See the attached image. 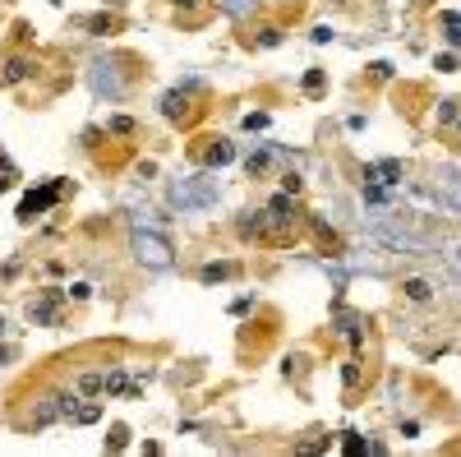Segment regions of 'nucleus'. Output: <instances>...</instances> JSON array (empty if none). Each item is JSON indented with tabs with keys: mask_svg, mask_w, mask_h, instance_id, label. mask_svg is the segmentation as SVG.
Masks as SVG:
<instances>
[{
	"mask_svg": "<svg viewBox=\"0 0 461 457\" xmlns=\"http://www.w3.org/2000/svg\"><path fill=\"white\" fill-rule=\"evenodd\" d=\"M235 231H240V240H249V245H286L281 240V231L272 227V217H268V208H254V212H244L240 222H235Z\"/></svg>",
	"mask_w": 461,
	"mask_h": 457,
	"instance_id": "obj_2",
	"label": "nucleus"
},
{
	"mask_svg": "<svg viewBox=\"0 0 461 457\" xmlns=\"http://www.w3.org/2000/svg\"><path fill=\"white\" fill-rule=\"evenodd\" d=\"M457 139H461V115H457Z\"/></svg>",
	"mask_w": 461,
	"mask_h": 457,
	"instance_id": "obj_22",
	"label": "nucleus"
},
{
	"mask_svg": "<svg viewBox=\"0 0 461 457\" xmlns=\"http://www.w3.org/2000/svg\"><path fill=\"white\" fill-rule=\"evenodd\" d=\"M115 28H120V24H115V19H106V14L93 19V33H115Z\"/></svg>",
	"mask_w": 461,
	"mask_h": 457,
	"instance_id": "obj_18",
	"label": "nucleus"
},
{
	"mask_svg": "<svg viewBox=\"0 0 461 457\" xmlns=\"http://www.w3.org/2000/svg\"><path fill=\"white\" fill-rule=\"evenodd\" d=\"M61 190H65L61 180H56L51 190H33V194H28L24 203H19V222H33L37 212H46V203H51V199H56V194H61Z\"/></svg>",
	"mask_w": 461,
	"mask_h": 457,
	"instance_id": "obj_7",
	"label": "nucleus"
},
{
	"mask_svg": "<svg viewBox=\"0 0 461 457\" xmlns=\"http://www.w3.org/2000/svg\"><path fill=\"white\" fill-rule=\"evenodd\" d=\"M281 190H286V194H300V190H305V180H300V176H296V171H291V176H286V180H281Z\"/></svg>",
	"mask_w": 461,
	"mask_h": 457,
	"instance_id": "obj_19",
	"label": "nucleus"
},
{
	"mask_svg": "<svg viewBox=\"0 0 461 457\" xmlns=\"http://www.w3.org/2000/svg\"><path fill=\"white\" fill-rule=\"evenodd\" d=\"M244 171H249V176H263V171H268V153H254V158L244 162Z\"/></svg>",
	"mask_w": 461,
	"mask_h": 457,
	"instance_id": "obj_15",
	"label": "nucleus"
},
{
	"mask_svg": "<svg viewBox=\"0 0 461 457\" xmlns=\"http://www.w3.org/2000/svg\"><path fill=\"white\" fill-rule=\"evenodd\" d=\"M268 217H272V227L281 231V240L296 236V227H300V208H296V199H291L286 190H277V194L268 199Z\"/></svg>",
	"mask_w": 461,
	"mask_h": 457,
	"instance_id": "obj_3",
	"label": "nucleus"
},
{
	"mask_svg": "<svg viewBox=\"0 0 461 457\" xmlns=\"http://www.w3.org/2000/svg\"><path fill=\"white\" fill-rule=\"evenodd\" d=\"M134 255H139L148 268H171V245H166L162 236H148V231L134 236Z\"/></svg>",
	"mask_w": 461,
	"mask_h": 457,
	"instance_id": "obj_5",
	"label": "nucleus"
},
{
	"mask_svg": "<svg viewBox=\"0 0 461 457\" xmlns=\"http://www.w3.org/2000/svg\"><path fill=\"white\" fill-rule=\"evenodd\" d=\"M74 393L78 397H97V393H102V374H78L74 379Z\"/></svg>",
	"mask_w": 461,
	"mask_h": 457,
	"instance_id": "obj_11",
	"label": "nucleus"
},
{
	"mask_svg": "<svg viewBox=\"0 0 461 457\" xmlns=\"http://www.w3.org/2000/svg\"><path fill=\"white\" fill-rule=\"evenodd\" d=\"M401 291H406V300H420V305L434 300V287H429L425 277H406V282H401Z\"/></svg>",
	"mask_w": 461,
	"mask_h": 457,
	"instance_id": "obj_9",
	"label": "nucleus"
},
{
	"mask_svg": "<svg viewBox=\"0 0 461 457\" xmlns=\"http://www.w3.org/2000/svg\"><path fill=\"white\" fill-rule=\"evenodd\" d=\"M33 70H37L33 56H24V51H5V56H0V88H9V83H24Z\"/></svg>",
	"mask_w": 461,
	"mask_h": 457,
	"instance_id": "obj_6",
	"label": "nucleus"
},
{
	"mask_svg": "<svg viewBox=\"0 0 461 457\" xmlns=\"http://www.w3.org/2000/svg\"><path fill=\"white\" fill-rule=\"evenodd\" d=\"M28 314H33V324H56V319H61V296H42V300H33V305H28Z\"/></svg>",
	"mask_w": 461,
	"mask_h": 457,
	"instance_id": "obj_8",
	"label": "nucleus"
},
{
	"mask_svg": "<svg viewBox=\"0 0 461 457\" xmlns=\"http://www.w3.org/2000/svg\"><path fill=\"white\" fill-rule=\"evenodd\" d=\"M203 88H171L162 97V115L175 125V130H194L199 125V115L208 111V102H199Z\"/></svg>",
	"mask_w": 461,
	"mask_h": 457,
	"instance_id": "obj_1",
	"label": "nucleus"
},
{
	"mask_svg": "<svg viewBox=\"0 0 461 457\" xmlns=\"http://www.w3.org/2000/svg\"><path fill=\"white\" fill-rule=\"evenodd\" d=\"M235 273H240L235 264H208V268H203V282H227V277H235Z\"/></svg>",
	"mask_w": 461,
	"mask_h": 457,
	"instance_id": "obj_12",
	"label": "nucleus"
},
{
	"mask_svg": "<svg viewBox=\"0 0 461 457\" xmlns=\"http://www.w3.org/2000/svg\"><path fill=\"white\" fill-rule=\"evenodd\" d=\"M305 88H309V93L323 88V70H309V74H305Z\"/></svg>",
	"mask_w": 461,
	"mask_h": 457,
	"instance_id": "obj_20",
	"label": "nucleus"
},
{
	"mask_svg": "<svg viewBox=\"0 0 461 457\" xmlns=\"http://www.w3.org/2000/svg\"><path fill=\"white\" fill-rule=\"evenodd\" d=\"M106 130H111V134H139V120H130V115H111Z\"/></svg>",
	"mask_w": 461,
	"mask_h": 457,
	"instance_id": "obj_14",
	"label": "nucleus"
},
{
	"mask_svg": "<svg viewBox=\"0 0 461 457\" xmlns=\"http://www.w3.org/2000/svg\"><path fill=\"white\" fill-rule=\"evenodd\" d=\"M125 434H130V430H125V425H115V430L106 434V448H125V443H130V439H125Z\"/></svg>",
	"mask_w": 461,
	"mask_h": 457,
	"instance_id": "obj_16",
	"label": "nucleus"
},
{
	"mask_svg": "<svg viewBox=\"0 0 461 457\" xmlns=\"http://www.w3.org/2000/svg\"><path fill=\"white\" fill-rule=\"evenodd\" d=\"M457 97H447V102H438V120H457Z\"/></svg>",
	"mask_w": 461,
	"mask_h": 457,
	"instance_id": "obj_17",
	"label": "nucleus"
},
{
	"mask_svg": "<svg viewBox=\"0 0 461 457\" xmlns=\"http://www.w3.org/2000/svg\"><path fill=\"white\" fill-rule=\"evenodd\" d=\"M97 416H102V406H97V402H78L74 406V425H93Z\"/></svg>",
	"mask_w": 461,
	"mask_h": 457,
	"instance_id": "obj_13",
	"label": "nucleus"
},
{
	"mask_svg": "<svg viewBox=\"0 0 461 457\" xmlns=\"http://www.w3.org/2000/svg\"><path fill=\"white\" fill-rule=\"evenodd\" d=\"M175 5H180V9H190V14H194V9H199L203 0H175Z\"/></svg>",
	"mask_w": 461,
	"mask_h": 457,
	"instance_id": "obj_21",
	"label": "nucleus"
},
{
	"mask_svg": "<svg viewBox=\"0 0 461 457\" xmlns=\"http://www.w3.org/2000/svg\"><path fill=\"white\" fill-rule=\"evenodd\" d=\"M365 176H374V180H383V185H397L401 180V162H378V167H369Z\"/></svg>",
	"mask_w": 461,
	"mask_h": 457,
	"instance_id": "obj_10",
	"label": "nucleus"
},
{
	"mask_svg": "<svg viewBox=\"0 0 461 457\" xmlns=\"http://www.w3.org/2000/svg\"><path fill=\"white\" fill-rule=\"evenodd\" d=\"M190 158L199 162L203 171L227 167V162L235 158V143H231V139H199V143H190Z\"/></svg>",
	"mask_w": 461,
	"mask_h": 457,
	"instance_id": "obj_4",
	"label": "nucleus"
}]
</instances>
